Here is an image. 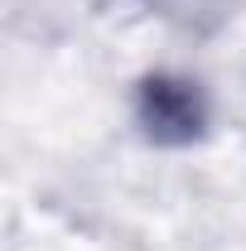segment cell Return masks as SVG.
Listing matches in <instances>:
<instances>
[{"label":"cell","mask_w":246,"mask_h":251,"mask_svg":"<svg viewBox=\"0 0 246 251\" xmlns=\"http://www.w3.org/2000/svg\"><path fill=\"white\" fill-rule=\"evenodd\" d=\"M135 121L154 145H193L208 130V97L179 73H150L135 92Z\"/></svg>","instance_id":"obj_1"}]
</instances>
